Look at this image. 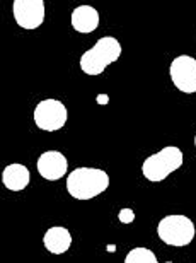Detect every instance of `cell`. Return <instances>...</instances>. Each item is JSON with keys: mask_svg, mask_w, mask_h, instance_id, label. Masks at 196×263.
Here are the masks:
<instances>
[{"mask_svg": "<svg viewBox=\"0 0 196 263\" xmlns=\"http://www.w3.org/2000/svg\"><path fill=\"white\" fill-rule=\"evenodd\" d=\"M43 245L48 253L51 255H63L70 250L72 246V234L70 231L63 226H53L43 236Z\"/></svg>", "mask_w": 196, "mask_h": 263, "instance_id": "obj_10", "label": "cell"}, {"mask_svg": "<svg viewBox=\"0 0 196 263\" xmlns=\"http://www.w3.org/2000/svg\"><path fill=\"white\" fill-rule=\"evenodd\" d=\"M109 175L99 167H75L67 176V192L75 200H92L109 188Z\"/></svg>", "mask_w": 196, "mask_h": 263, "instance_id": "obj_1", "label": "cell"}, {"mask_svg": "<svg viewBox=\"0 0 196 263\" xmlns=\"http://www.w3.org/2000/svg\"><path fill=\"white\" fill-rule=\"evenodd\" d=\"M164 263H174V261H164Z\"/></svg>", "mask_w": 196, "mask_h": 263, "instance_id": "obj_15", "label": "cell"}, {"mask_svg": "<svg viewBox=\"0 0 196 263\" xmlns=\"http://www.w3.org/2000/svg\"><path fill=\"white\" fill-rule=\"evenodd\" d=\"M34 123L43 132H58L67 125V106L58 99H43L34 108Z\"/></svg>", "mask_w": 196, "mask_h": 263, "instance_id": "obj_5", "label": "cell"}, {"mask_svg": "<svg viewBox=\"0 0 196 263\" xmlns=\"http://www.w3.org/2000/svg\"><path fill=\"white\" fill-rule=\"evenodd\" d=\"M72 28L81 34L94 33L99 28V12L92 5H79L73 9L70 17Z\"/></svg>", "mask_w": 196, "mask_h": 263, "instance_id": "obj_9", "label": "cell"}, {"mask_svg": "<svg viewBox=\"0 0 196 263\" xmlns=\"http://www.w3.org/2000/svg\"><path fill=\"white\" fill-rule=\"evenodd\" d=\"M36 170L46 181H58L68 173V161L60 151H46L36 161Z\"/></svg>", "mask_w": 196, "mask_h": 263, "instance_id": "obj_8", "label": "cell"}, {"mask_svg": "<svg viewBox=\"0 0 196 263\" xmlns=\"http://www.w3.org/2000/svg\"><path fill=\"white\" fill-rule=\"evenodd\" d=\"M157 236L162 243L174 248H183V246L191 245L196 236L194 222L183 214H171L159 220L157 224Z\"/></svg>", "mask_w": 196, "mask_h": 263, "instance_id": "obj_4", "label": "cell"}, {"mask_svg": "<svg viewBox=\"0 0 196 263\" xmlns=\"http://www.w3.org/2000/svg\"><path fill=\"white\" fill-rule=\"evenodd\" d=\"M183 151L176 145H167L155 154L148 156L142 164V175L152 183L164 181L183 166Z\"/></svg>", "mask_w": 196, "mask_h": 263, "instance_id": "obj_3", "label": "cell"}, {"mask_svg": "<svg viewBox=\"0 0 196 263\" xmlns=\"http://www.w3.org/2000/svg\"><path fill=\"white\" fill-rule=\"evenodd\" d=\"M121 51L123 50L118 40L113 36H104L81 57V70L91 77L101 76L111 64L120 59Z\"/></svg>", "mask_w": 196, "mask_h": 263, "instance_id": "obj_2", "label": "cell"}, {"mask_svg": "<svg viewBox=\"0 0 196 263\" xmlns=\"http://www.w3.org/2000/svg\"><path fill=\"white\" fill-rule=\"evenodd\" d=\"M194 149H196V134H194Z\"/></svg>", "mask_w": 196, "mask_h": 263, "instance_id": "obj_14", "label": "cell"}, {"mask_svg": "<svg viewBox=\"0 0 196 263\" xmlns=\"http://www.w3.org/2000/svg\"><path fill=\"white\" fill-rule=\"evenodd\" d=\"M31 181V173L28 166L12 162V164L5 166L2 171V183L4 186L10 192H23L28 188Z\"/></svg>", "mask_w": 196, "mask_h": 263, "instance_id": "obj_11", "label": "cell"}, {"mask_svg": "<svg viewBox=\"0 0 196 263\" xmlns=\"http://www.w3.org/2000/svg\"><path fill=\"white\" fill-rule=\"evenodd\" d=\"M118 220L121 224H131L135 220V212L131 209H121L118 214Z\"/></svg>", "mask_w": 196, "mask_h": 263, "instance_id": "obj_13", "label": "cell"}, {"mask_svg": "<svg viewBox=\"0 0 196 263\" xmlns=\"http://www.w3.org/2000/svg\"><path fill=\"white\" fill-rule=\"evenodd\" d=\"M169 76L178 91L184 94L196 92V59L189 55H179L171 62Z\"/></svg>", "mask_w": 196, "mask_h": 263, "instance_id": "obj_6", "label": "cell"}, {"mask_svg": "<svg viewBox=\"0 0 196 263\" xmlns=\"http://www.w3.org/2000/svg\"><path fill=\"white\" fill-rule=\"evenodd\" d=\"M125 263H159V261L152 250L144 248V246H136V248L130 250L128 255L125 256Z\"/></svg>", "mask_w": 196, "mask_h": 263, "instance_id": "obj_12", "label": "cell"}, {"mask_svg": "<svg viewBox=\"0 0 196 263\" xmlns=\"http://www.w3.org/2000/svg\"><path fill=\"white\" fill-rule=\"evenodd\" d=\"M12 14L17 26L23 29H38L45 23L43 0H14Z\"/></svg>", "mask_w": 196, "mask_h": 263, "instance_id": "obj_7", "label": "cell"}]
</instances>
